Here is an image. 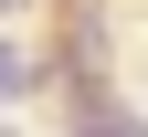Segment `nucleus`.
I'll list each match as a JSON object with an SVG mask.
<instances>
[{"label":"nucleus","mask_w":148,"mask_h":137,"mask_svg":"<svg viewBox=\"0 0 148 137\" xmlns=\"http://www.w3.org/2000/svg\"><path fill=\"white\" fill-rule=\"evenodd\" d=\"M11 95H32V53L21 42H0V106H11Z\"/></svg>","instance_id":"1"},{"label":"nucleus","mask_w":148,"mask_h":137,"mask_svg":"<svg viewBox=\"0 0 148 137\" xmlns=\"http://www.w3.org/2000/svg\"><path fill=\"white\" fill-rule=\"evenodd\" d=\"M85 137H148L138 116H106V106H85Z\"/></svg>","instance_id":"2"},{"label":"nucleus","mask_w":148,"mask_h":137,"mask_svg":"<svg viewBox=\"0 0 148 137\" xmlns=\"http://www.w3.org/2000/svg\"><path fill=\"white\" fill-rule=\"evenodd\" d=\"M0 11H21V0H0Z\"/></svg>","instance_id":"3"}]
</instances>
